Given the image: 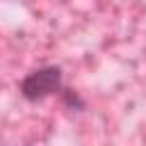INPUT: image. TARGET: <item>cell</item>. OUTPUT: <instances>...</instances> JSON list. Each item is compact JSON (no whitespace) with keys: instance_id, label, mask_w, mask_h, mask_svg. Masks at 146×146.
Wrapping results in <instances>:
<instances>
[{"instance_id":"6da1fadb","label":"cell","mask_w":146,"mask_h":146,"mask_svg":"<svg viewBox=\"0 0 146 146\" xmlns=\"http://www.w3.org/2000/svg\"><path fill=\"white\" fill-rule=\"evenodd\" d=\"M62 80H64V75H62L59 66H41L21 80L18 91L25 100L36 103V100H43V98L62 91Z\"/></svg>"},{"instance_id":"7a4b0ae2","label":"cell","mask_w":146,"mask_h":146,"mask_svg":"<svg viewBox=\"0 0 146 146\" xmlns=\"http://www.w3.org/2000/svg\"><path fill=\"white\" fill-rule=\"evenodd\" d=\"M62 103L68 107V110H84V100L80 98V94L78 91H73V89H62Z\"/></svg>"}]
</instances>
